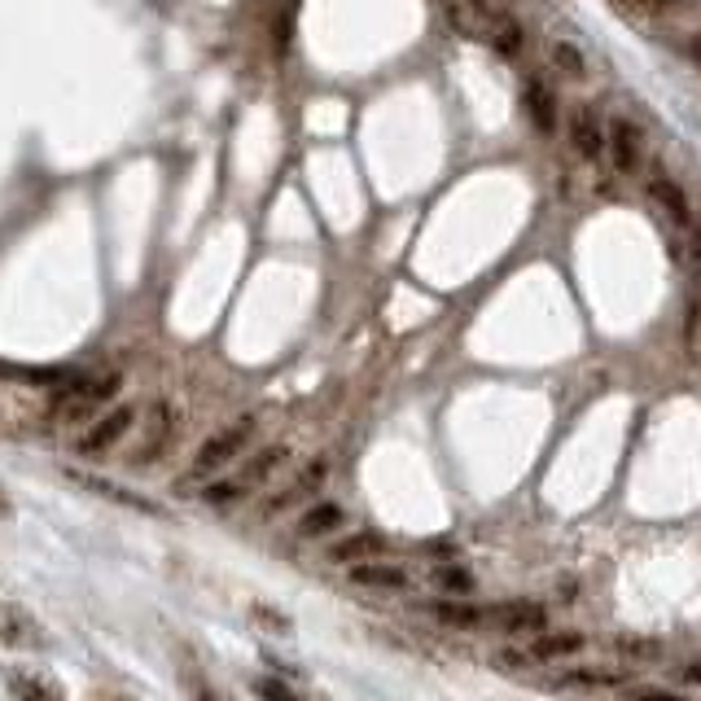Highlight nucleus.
I'll return each instance as SVG.
<instances>
[{"label": "nucleus", "instance_id": "nucleus-11", "mask_svg": "<svg viewBox=\"0 0 701 701\" xmlns=\"http://www.w3.org/2000/svg\"><path fill=\"white\" fill-rule=\"evenodd\" d=\"M5 684H10V697H14V701H66L62 688H58L49 675H40V671L14 666V671L5 675Z\"/></svg>", "mask_w": 701, "mask_h": 701}, {"label": "nucleus", "instance_id": "nucleus-19", "mask_svg": "<svg viewBox=\"0 0 701 701\" xmlns=\"http://www.w3.org/2000/svg\"><path fill=\"white\" fill-rule=\"evenodd\" d=\"M342 505H333V500H324V505H311L303 518H298V535L303 539H320V535H329V531H337L342 526Z\"/></svg>", "mask_w": 701, "mask_h": 701}, {"label": "nucleus", "instance_id": "nucleus-12", "mask_svg": "<svg viewBox=\"0 0 701 701\" xmlns=\"http://www.w3.org/2000/svg\"><path fill=\"white\" fill-rule=\"evenodd\" d=\"M382 552H386V539H382L378 531H360V535L337 539V544L329 548V561H337V565H360V561H373V557H382Z\"/></svg>", "mask_w": 701, "mask_h": 701}, {"label": "nucleus", "instance_id": "nucleus-2", "mask_svg": "<svg viewBox=\"0 0 701 701\" xmlns=\"http://www.w3.org/2000/svg\"><path fill=\"white\" fill-rule=\"evenodd\" d=\"M255 434H259V417H255V412H246V417H238V421H228L224 430H215V434L197 447V456H193V464H189V474H193V479H215V474H224L228 464L255 443Z\"/></svg>", "mask_w": 701, "mask_h": 701}, {"label": "nucleus", "instance_id": "nucleus-22", "mask_svg": "<svg viewBox=\"0 0 701 701\" xmlns=\"http://www.w3.org/2000/svg\"><path fill=\"white\" fill-rule=\"evenodd\" d=\"M434 588L443 597H451V601L474 597V574L464 570V565H443V570H434Z\"/></svg>", "mask_w": 701, "mask_h": 701}, {"label": "nucleus", "instance_id": "nucleus-10", "mask_svg": "<svg viewBox=\"0 0 701 701\" xmlns=\"http://www.w3.org/2000/svg\"><path fill=\"white\" fill-rule=\"evenodd\" d=\"M487 623H500L509 632H535V627L548 623V610L539 601H509V606H492Z\"/></svg>", "mask_w": 701, "mask_h": 701}, {"label": "nucleus", "instance_id": "nucleus-25", "mask_svg": "<svg viewBox=\"0 0 701 701\" xmlns=\"http://www.w3.org/2000/svg\"><path fill=\"white\" fill-rule=\"evenodd\" d=\"M255 692H259V701H298V697H294V688H290V684H281V679H259V684H255Z\"/></svg>", "mask_w": 701, "mask_h": 701}, {"label": "nucleus", "instance_id": "nucleus-16", "mask_svg": "<svg viewBox=\"0 0 701 701\" xmlns=\"http://www.w3.org/2000/svg\"><path fill=\"white\" fill-rule=\"evenodd\" d=\"M447 23H451V31H460L464 40H487V31H492V23H487V14L483 10H474L470 0H447Z\"/></svg>", "mask_w": 701, "mask_h": 701}, {"label": "nucleus", "instance_id": "nucleus-30", "mask_svg": "<svg viewBox=\"0 0 701 701\" xmlns=\"http://www.w3.org/2000/svg\"><path fill=\"white\" fill-rule=\"evenodd\" d=\"M684 679H688V684H701V662H697V666H684Z\"/></svg>", "mask_w": 701, "mask_h": 701}, {"label": "nucleus", "instance_id": "nucleus-31", "mask_svg": "<svg viewBox=\"0 0 701 701\" xmlns=\"http://www.w3.org/2000/svg\"><path fill=\"white\" fill-rule=\"evenodd\" d=\"M692 255H697V268H701V228H697V242H692Z\"/></svg>", "mask_w": 701, "mask_h": 701}, {"label": "nucleus", "instance_id": "nucleus-1", "mask_svg": "<svg viewBox=\"0 0 701 701\" xmlns=\"http://www.w3.org/2000/svg\"><path fill=\"white\" fill-rule=\"evenodd\" d=\"M290 464V443H268V447H259L238 474H228V479H219V483H211L206 487V500L211 505H232V500H246L251 492H259V487H268L281 470Z\"/></svg>", "mask_w": 701, "mask_h": 701}, {"label": "nucleus", "instance_id": "nucleus-24", "mask_svg": "<svg viewBox=\"0 0 701 701\" xmlns=\"http://www.w3.org/2000/svg\"><path fill=\"white\" fill-rule=\"evenodd\" d=\"M610 5L614 10H623V14H666V5H671V0H610Z\"/></svg>", "mask_w": 701, "mask_h": 701}, {"label": "nucleus", "instance_id": "nucleus-14", "mask_svg": "<svg viewBox=\"0 0 701 701\" xmlns=\"http://www.w3.org/2000/svg\"><path fill=\"white\" fill-rule=\"evenodd\" d=\"M351 583L378 588V592H395V588H408V574L399 565H386V561H360V565H351Z\"/></svg>", "mask_w": 701, "mask_h": 701}, {"label": "nucleus", "instance_id": "nucleus-17", "mask_svg": "<svg viewBox=\"0 0 701 701\" xmlns=\"http://www.w3.org/2000/svg\"><path fill=\"white\" fill-rule=\"evenodd\" d=\"M487 40L496 44V53H500L505 62H518V58L526 53V31H522V27H518L509 14H496V18H492Z\"/></svg>", "mask_w": 701, "mask_h": 701}, {"label": "nucleus", "instance_id": "nucleus-18", "mask_svg": "<svg viewBox=\"0 0 701 701\" xmlns=\"http://www.w3.org/2000/svg\"><path fill=\"white\" fill-rule=\"evenodd\" d=\"M425 614H434L447 627H479V623H487V610L483 606H464V601H451V597L447 601H430Z\"/></svg>", "mask_w": 701, "mask_h": 701}, {"label": "nucleus", "instance_id": "nucleus-5", "mask_svg": "<svg viewBox=\"0 0 701 701\" xmlns=\"http://www.w3.org/2000/svg\"><path fill=\"white\" fill-rule=\"evenodd\" d=\"M180 438V412L171 399H154L145 412V430H141V447L132 451V464H158Z\"/></svg>", "mask_w": 701, "mask_h": 701}, {"label": "nucleus", "instance_id": "nucleus-9", "mask_svg": "<svg viewBox=\"0 0 701 701\" xmlns=\"http://www.w3.org/2000/svg\"><path fill=\"white\" fill-rule=\"evenodd\" d=\"M649 197L666 211V219L675 224V228H692V206H688V193L671 180V176H649Z\"/></svg>", "mask_w": 701, "mask_h": 701}, {"label": "nucleus", "instance_id": "nucleus-32", "mask_svg": "<svg viewBox=\"0 0 701 701\" xmlns=\"http://www.w3.org/2000/svg\"><path fill=\"white\" fill-rule=\"evenodd\" d=\"M5 513H10V500H5V496H0V518H5Z\"/></svg>", "mask_w": 701, "mask_h": 701}, {"label": "nucleus", "instance_id": "nucleus-6", "mask_svg": "<svg viewBox=\"0 0 701 701\" xmlns=\"http://www.w3.org/2000/svg\"><path fill=\"white\" fill-rule=\"evenodd\" d=\"M565 137H570V150L583 158V163H597L606 158V128L597 119V110H570V119H565Z\"/></svg>", "mask_w": 701, "mask_h": 701}, {"label": "nucleus", "instance_id": "nucleus-28", "mask_svg": "<svg viewBox=\"0 0 701 701\" xmlns=\"http://www.w3.org/2000/svg\"><path fill=\"white\" fill-rule=\"evenodd\" d=\"M470 5H474V10H483V14H487V23H492V18L500 14V5H496V0H470Z\"/></svg>", "mask_w": 701, "mask_h": 701}, {"label": "nucleus", "instance_id": "nucleus-23", "mask_svg": "<svg viewBox=\"0 0 701 701\" xmlns=\"http://www.w3.org/2000/svg\"><path fill=\"white\" fill-rule=\"evenodd\" d=\"M561 684L565 688H619L627 684V675L623 671H570Z\"/></svg>", "mask_w": 701, "mask_h": 701}, {"label": "nucleus", "instance_id": "nucleus-26", "mask_svg": "<svg viewBox=\"0 0 701 701\" xmlns=\"http://www.w3.org/2000/svg\"><path fill=\"white\" fill-rule=\"evenodd\" d=\"M684 337L697 346V337H701V298H692L688 303V311H684Z\"/></svg>", "mask_w": 701, "mask_h": 701}, {"label": "nucleus", "instance_id": "nucleus-27", "mask_svg": "<svg viewBox=\"0 0 701 701\" xmlns=\"http://www.w3.org/2000/svg\"><path fill=\"white\" fill-rule=\"evenodd\" d=\"M632 697H636V701H684L679 692H666V688H636Z\"/></svg>", "mask_w": 701, "mask_h": 701}, {"label": "nucleus", "instance_id": "nucleus-29", "mask_svg": "<svg viewBox=\"0 0 701 701\" xmlns=\"http://www.w3.org/2000/svg\"><path fill=\"white\" fill-rule=\"evenodd\" d=\"M688 58H692V62H697V66H701V31H697V36H692V40H688Z\"/></svg>", "mask_w": 701, "mask_h": 701}, {"label": "nucleus", "instance_id": "nucleus-15", "mask_svg": "<svg viewBox=\"0 0 701 701\" xmlns=\"http://www.w3.org/2000/svg\"><path fill=\"white\" fill-rule=\"evenodd\" d=\"M583 649H588V636H583V632H544L531 645V658L535 662H561V658H574Z\"/></svg>", "mask_w": 701, "mask_h": 701}, {"label": "nucleus", "instance_id": "nucleus-3", "mask_svg": "<svg viewBox=\"0 0 701 701\" xmlns=\"http://www.w3.org/2000/svg\"><path fill=\"white\" fill-rule=\"evenodd\" d=\"M124 378L119 373H97V378H75L62 395H58V417L62 421H92L101 404H110L114 395H119Z\"/></svg>", "mask_w": 701, "mask_h": 701}, {"label": "nucleus", "instance_id": "nucleus-21", "mask_svg": "<svg viewBox=\"0 0 701 701\" xmlns=\"http://www.w3.org/2000/svg\"><path fill=\"white\" fill-rule=\"evenodd\" d=\"M75 483H79V487H88V492H97V496H105V500H114V505H128V509H141V513H158V505H154V500H141V496H132V492H124V487H110V483H101V479L75 474Z\"/></svg>", "mask_w": 701, "mask_h": 701}, {"label": "nucleus", "instance_id": "nucleus-13", "mask_svg": "<svg viewBox=\"0 0 701 701\" xmlns=\"http://www.w3.org/2000/svg\"><path fill=\"white\" fill-rule=\"evenodd\" d=\"M522 105H526V114H531V124L539 128V132H557V97L548 92V84H539V75H531L526 79V88H522Z\"/></svg>", "mask_w": 701, "mask_h": 701}, {"label": "nucleus", "instance_id": "nucleus-20", "mask_svg": "<svg viewBox=\"0 0 701 701\" xmlns=\"http://www.w3.org/2000/svg\"><path fill=\"white\" fill-rule=\"evenodd\" d=\"M548 58H552V66H557L561 75H570V79H588V75H592V66H588V58H583V49L570 44V40H552V44H548Z\"/></svg>", "mask_w": 701, "mask_h": 701}, {"label": "nucleus", "instance_id": "nucleus-8", "mask_svg": "<svg viewBox=\"0 0 701 701\" xmlns=\"http://www.w3.org/2000/svg\"><path fill=\"white\" fill-rule=\"evenodd\" d=\"M324 479H329V460L324 456H316L311 464H307V470L285 487V492H277L268 505H264V513L268 518H277V513H285V509H294V505H303L307 496H316L320 487H324Z\"/></svg>", "mask_w": 701, "mask_h": 701}, {"label": "nucleus", "instance_id": "nucleus-4", "mask_svg": "<svg viewBox=\"0 0 701 701\" xmlns=\"http://www.w3.org/2000/svg\"><path fill=\"white\" fill-rule=\"evenodd\" d=\"M132 425H137V408H132V404H114L110 412L92 417V421L75 434V451H79V456H105V451H114V447L128 438Z\"/></svg>", "mask_w": 701, "mask_h": 701}, {"label": "nucleus", "instance_id": "nucleus-7", "mask_svg": "<svg viewBox=\"0 0 701 701\" xmlns=\"http://www.w3.org/2000/svg\"><path fill=\"white\" fill-rule=\"evenodd\" d=\"M606 154H610V163H614L619 176L640 171V158H645V137H640V128H636L632 119H614L610 132H606Z\"/></svg>", "mask_w": 701, "mask_h": 701}]
</instances>
